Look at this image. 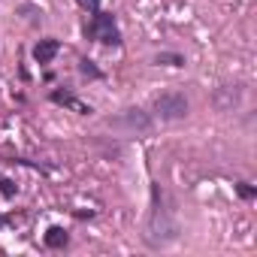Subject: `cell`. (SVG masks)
I'll list each match as a JSON object with an SVG mask.
<instances>
[{"mask_svg":"<svg viewBox=\"0 0 257 257\" xmlns=\"http://www.w3.org/2000/svg\"><path fill=\"white\" fill-rule=\"evenodd\" d=\"M85 37L88 40H97L103 46H121V31L115 25V16L112 13H91V22L85 25Z\"/></svg>","mask_w":257,"mask_h":257,"instance_id":"1","label":"cell"},{"mask_svg":"<svg viewBox=\"0 0 257 257\" xmlns=\"http://www.w3.org/2000/svg\"><path fill=\"white\" fill-rule=\"evenodd\" d=\"M152 109L161 121H179L188 115V100H185V94H161L152 103Z\"/></svg>","mask_w":257,"mask_h":257,"instance_id":"2","label":"cell"},{"mask_svg":"<svg viewBox=\"0 0 257 257\" xmlns=\"http://www.w3.org/2000/svg\"><path fill=\"white\" fill-rule=\"evenodd\" d=\"M58 49H61L58 40H52V37H49V40H40V43L34 46V61H37V64H52V58L58 55Z\"/></svg>","mask_w":257,"mask_h":257,"instance_id":"3","label":"cell"},{"mask_svg":"<svg viewBox=\"0 0 257 257\" xmlns=\"http://www.w3.org/2000/svg\"><path fill=\"white\" fill-rule=\"evenodd\" d=\"M52 103H58V106H70V109H76V112H82V115H88V112H91V106L79 103L70 91H55V94H52Z\"/></svg>","mask_w":257,"mask_h":257,"instance_id":"4","label":"cell"},{"mask_svg":"<svg viewBox=\"0 0 257 257\" xmlns=\"http://www.w3.org/2000/svg\"><path fill=\"white\" fill-rule=\"evenodd\" d=\"M67 242H70V236H67L64 227H49V230H46V245H49V248H64Z\"/></svg>","mask_w":257,"mask_h":257,"instance_id":"5","label":"cell"},{"mask_svg":"<svg viewBox=\"0 0 257 257\" xmlns=\"http://www.w3.org/2000/svg\"><path fill=\"white\" fill-rule=\"evenodd\" d=\"M79 73H82V76H88V79H100V76H103V73L94 67V61H88V58H82V61H79Z\"/></svg>","mask_w":257,"mask_h":257,"instance_id":"6","label":"cell"},{"mask_svg":"<svg viewBox=\"0 0 257 257\" xmlns=\"http://www.w3.org/2000/svg\"><path fill=\"white\" fill-rule=\"evenodd\" d=\"M155 64H170V67H185V58H182V55H167V52H164V55H158V58H155Z\"/></svg>","mask_w":257,"mask_h":257,"instance_id":"7","label":"cell"},{"mask_svg":"<svg viewBox=\"0 0 257 257\" xmlns=\"http://www.w3.org/2000/svg\"><path fill=\"white\" fill-rule=\"evenodd\" d=\"M0 194H4V197H16L19 194V185L13 179H0Z\"/></svg>","mask_w":257,"mask_h":257,"instance_id":"8","label":"cell"},{"mask_svg":"<svg viewBox=\"0 0 257 257\" xmlns=\"http://www.w3.org/2000/svg\"><path fill=\"white\" fill-rule=\"evenodd\" d=\"M236 191H239V197H242V200H254V197H257V191H254L248 182H239V185H236Z\"/></svg>","mask_w":257,"mask_h":257,"instance_id":"9","label":"cell"},{"mask_svg":"<svg viewBox=\"0 0 257 257\" xmlns=\"http://www.w3.org/2000/svg\"><path fill=\"white\" fill-rule=\"evenodd\" d=\"M76 4H79L82 10H88V13H97V10H100V0H76Z\"/></svg>","mask_w":257,"mask_h":257,"instance_id":"10","label":"cell"}]
</instances>
